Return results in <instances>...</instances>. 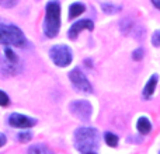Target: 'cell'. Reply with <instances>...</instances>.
I'll list each match as a JSON object with an SVG mask.
<instances>
[{
    "instance_id": "obj_13",
    "label": "cell",
    "mask_w": 160,
    "mask_h": 154,
    "mask_svg": "<svg viewBox=\"0 0 160 154\" xmlns=\"http://www.w3.org/2000/svg\"><path fill=\"white\" fill-rule=\"evenodd\" d=\"M28 154H53V153L44 144H34V146L30 147Z\"/></svg>"
},
{
    "instance_id": "obj_2",
    "label": "cell",
    "mask_w": 160,
    "mask_h": 154,
    "mask_svg": "<svg viewBox=\"0 0 160 154\" xmlns=\"http://www.w3.org/2000/svg\"><path fill=\"white\" fill-rule=\"evenodd\" d=\"M45 21L44 32L48 38H53L58 35L61 28V6L58 2H49L45 7Z\"/></svg>"
},
{
    "instance_id": "obj_17",
    "label": "cell",
    "mask_w": 160,
    "mask_h": 154,
    "mask_svg": "<svg viewBox=\"0 0 160 154\" xmlns=\"http://www.w3.org/2000/svg\"><path fill=\"white\" fill-rule=\"evenodd\" d=\"M131 22H132V21H131L129 18H125V20H122V21H121V31L124 34L129 32V28L132 27V24H131Z\"/></svg>"
},
{
    "instance_id": "obj_18",
    "label": "cell",
    "mask_w": 160,
    "mask_h": 154,
    "mask_svg": "<svg viewBox=\"0 0 160 154\" xmlns=\"http://www.w3.org/2000/svg\"><path fill=\"white\" fill-rule=\"evenodd\" d=\"M8 104H10V99H8L7 94L0 90V105H2V107H7Z\"/></svg>"
},
{
    "instance_id": "obj_1",
    "label": "cell",
    "mask_w": 160,
    "mask_h": 154,
    "mask_svg": "<svg viewBox=\"0 0 160 154\" xmlns=\"http://www.w3.org/2000/svg\"><path fill=\"white\" fill-rule=\"evenodd\" d=\"M100 135L94 128H79L75 132V146L80 154H98Z\"/></svg>"
},
{
    "instance_id": "obj_6",
    "label": "cell",
    "mask_w": 160,
    "mask_h": 154,
    "mask_svg": "<svg viewBox=\"0 0 160 154\" xmlns=\"http://www.w3.org/2000/svg\"><path fill=\"white\" fill-rule=\"evenodd\" d=\"M69 79L76 90L82 91V93H91V84L88 83L87 77L84 76V73H83L79 67L73 69L72 72L69 73Z\"/></svg>"
},
{
    "instance_id": "obj_20",
    "label": "cell",
    "mask_w": 160,
    "mask_h": 154,
    "mask_svg": "<svg viewBox=\"0 0 160 154\" xmlns=\"http://www.w3.org/2000/svg\"><path fill=\"white\" fill-rule=\"evenodd\" d=\"M132 58H133V60H141V59L143 58V49H142V48H138L136 51H133Z\"/></svg>"
},
{
    "instance_id": "obj_24",
    "label": "cell",
    "mask_w": 160,
    "mask_h": 154,
    "mask_svg": "<svg viewBox=\"0 0 160 154\" xmlns=\"http://www.w3.org/2000/svg\"><path fill=\"white\" fill-rule=\"evenodd\" d=\"M153 6H155V7H158L159 10H160V0H153Z\"/></svg>"
},
{
    "instance_id": "obj_5",
    "label": "cell",
    "mask_w": 160,
    "mask_h": 154,
    "mask_svg": "<svg viewBox=\"0 0 160 154\" xmlns=\"http://www.w3.org/2000/svg\"><path fill=\"white\" fill-rule=\"evenodd\" d=\"M69 109L76 118L82 119V121H88L93 112V108H91L90 102L84 101V99H80V101H73L69 105Z\"/></svg>"
},
{
    "instance_id": "obj_22",
    "label": "cell",
    "mask_w": 160,
    "mask_h": 154,
    "mask_svg": "<svg viewBox=\"0 0 160 154\" xmlns=\"http://www.w3.org/2000/svg\"><path fill=\"white\" fill-rule=\"evenodd\" d=\"M17 4V2H0L2 7H14Z\"/></svg>"
},
{
    "instance_id": "obj_19",
    "label": "cell",
    "mask_w": 160,
    "mask_h": 154,
    "mask_svg": "<svg viewBox=\"0 0 160 154\" xmlns=\"http://www.w3.org/2000/svg\"><path fill=\"white\" fill-rule=\"evenodd\" d=\"M17 136H18V140L22 142V143H25V142L31 140V137H32V135H31L30 132H21V133H18Z\"/></svg>"
},
{
    "instance_id": "obj_21",
    "label": "cell",
    "mask_w": 160,
    "mask_h": 154,
    "mask_svg": "<svg viewBox=\"0 0 160 154\" xmlns=\"http://www.w3.org/2000/svg\"><path fill=\"white\" fill-rule=\"evenodd\" d=\"M152 44L155 45V46H160V30L156 31V32L153 34V36H152Z\"/></svg>"
},
{
    "instance_id": "obj_23",
    "label": "cell",
    "mask_w": 160,
    "mask_h": 154,
    "mask_svg": "<svg viewBox=\"0 0 160 154\" xmlns=\"http://www.w3.org/2000/svg\"><path fill=\"white\" fill-rule=\"evenodd\" d=\"M4 144H6V136L3 133H0V147L4 146Z\"/></svg>"
},
{
    "instance_id": "obj_12",
    "label": "cell",
    "mask_w": 160,
    "mask_h": 154,
    "mask_svg": "<svg viewBox=\"0 0 160 154\" xmlns=\"http://www.w3.org/2000/svg\"><path fill=\"white\" fill-rule=\"evenodd\" d=\"M86 10V6L82 4V3H73L69 7V18H75V17L83 14Z\"/></svg>"
},
{
    "instance_id": "obj_4",
    "label": "cell",
    "mask_w": 160,
    "mask_h": 154,
    "mask_svg": "<svg viewBox=\"0 0 160 154\" xmlns=\"http://www.w3.org/2000/svg\"><path fill=\"white\" fill-rule=\"evenodd\" d=\"M49 56L52 62L59 67H66L72 62V51L66 45H55L51 48Z\"/></svg>"
},
{
    "instance_id": "obj_8",
    "label": "cell",
    "mask_w": 160,
    "mask_h": 154,
    "mask_svg": "<svg viewBox=\"0 0 160 154\" xmlns=\"http://www.w3.org/2000/svg\"><path fill=\"white\" fill-rule=\"evenodd\" d=\"M83 30L93 31L94 30V22L91 21V20H80V21L75 22V24H72V27L69 28V32H68V35H69L70 39H76V38H78V35L82 32Z\"/></svg>"
},
{
    "instance_id": "obj_9",
    "label": "cell",
    "mask_w": 160,
    "mask_h": 154,
    "mask_svg": "<svg viewBox=\"0 0 160 154\" xmlns=\"http://www.w3.org/2000/svg\"><path fill=\"white\" fill-rule=\"evenodd\" d=\"M20 72V67L16 65H11L4 59V56H0V73L6 76H14Z\"/></svg>"
},
{
    "instance_id": "obj_16",
    "label": "cell",
    "mask_w": 160,
    "mask_h": 154,
    "mask_svg": "<svg viewBox=\"0 0 160 154\" xmlns=\"http://www.w3.org/2000/svg\"><path fill=\"white\" fill-rule=\"evenodd\" d=\"M104 140L110 147H117V144H118V136L111 132H107L104 135Z\"/></svg>"
},
{
    "instance_id": "obj_14",
    "label": "cell",
    "mask_w": 160,
    "mask_h": 154,
    "mask_svg": "<svg viewBox=\"0 0 160 154\" xmlns=\"http://www.w3.org/2000/svg\"><path fill=\"white\" fill-rule=\"evenodd\" d=\"M101 8L105 11L107 14H114V13H118L121 11L122 6L119 4H112V3H101Z\"/></svg>"
},
{
    "instance_id": "obj_11",
    "label": "cell",
    "mask_w": 160,
    "mask_h": 154,
    "mask_svg": "<svg viewBox=\"0 0 160 154\" xmlns=\"http://www.w3.org/2000/svg\"><path fill=\"white\" fill-rule=\"evenodd\" d=\"M136 128H138L139 133H142V135H148V133L152 130V125H150V121H149L148 118H145V116H142V118L138 119Z\"/></svg>"
},
{
    "instance_id": "obj_10",
    "label": "cell",
    "mask_w": 160,
    "mask_h": 154,
    "mask_svg": "<svg viewBox=\"0 0 160 154\" xmlns=\"http://www.w3.org/2000/svg\"><path fill=\"white\" fill-rule=\"evenodd\" d=\"M158 80H159L158 75H153L149 80H148V84L145 85V90H143V98H146V99L152 98L153 93H155L156 84H158Z\"/></svg>"
},
{
    "instance_id": "obj_7",
    "label": "cell",
    "mask_w": 160,
    "mask_h": 154,
    "mask_svg": "<svg viewBox=\"0 0 160 154\" xmlns=\"http://www.w3.org/2000/svg\"><path fill=\"white\" fill-rule=\"evenodd\" d=\"M8 123H10V126H13V128H21V129H25V128L34 126V125L37 123V121L35 119L28 118V116L21 115V113L14 112L8 116Z\"/></svg>"
},
{
    "instance_id": "obj_3",
    "label": "cell",
    "mask_w": 160,
    "mask_h": 154,
    "mask_svg": "<svg viewBox=\"0 0 160 154\" xmlns=\"http://www.w3.org/2000/svg\"><path fill=\"white\" fill-rule=\"evenodd\" d=\"M0 44L22 48L27 44V41H25V36L22 34V31L18 27L0 24Z\"/></svg>"
},
{
    "instance_id": "obj_15",
    "label": "cell",
    "mask_w": 160,
    "mask_h": 154,
    "mask_svg": "<svg viewBox=\"0 0 160 154\" xmlns=\"http://www.w3.org/2000/svg\"><path fill=\"white\" fill-rule=\"evenodd\" d=\"M4 59L7 62H10L11 65H16V66L18 63V56L16 55V52H13L11 48H6L4 49Z\"/></svg>"
}]
</instances>
